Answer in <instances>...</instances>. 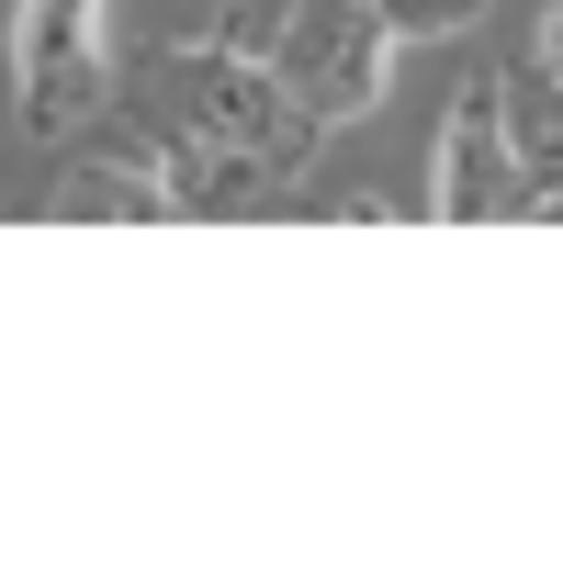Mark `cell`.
<instances>
[{
  "label": "cell",
  "mask_w": 563,
  "mask_h": 563,
  "mask_svg": "<svg viewBox=\"0 0 563 563\" xmlns=\"http://www.w3.org/2000/svg\"><path fill=\"white\" fill-rule=\"evenodd\" d=\"M57 225H169V180H158V147L147 158H79L57 180Z\"/></svg>",
  "instance_id": "obj_6"
},
{
  "label": "cell",
  "mask_w": 563,
  "mask_h": 563,
  "mask_svg": "<svg viewBox=\"0 0 563 563\" xmlns=\"http://www.w3.org/2000/svg\"><path fill=\"white\" fill-rule=\"evenodd\" d=\"M372 12L395 23V45H440V34H462L485 12V0H372Z\"/></svg>",
  "instance_id": "obj_8"
},
{
  "label": "cell",
  "mask_w": 563,
  "mask_h": 563,
  "mask_svg": "<svg viewBox=\"0 0 563 563\" xmlns=\"http://www.w3.org/2000/svg\"><path fill=\"white\" fill-rule=\"evenodd\" d=\"M271 79L294 90L316 124H361L395 79V23L372 0H294L271 34Z\"/></svg>",
  "instance_id": "obj_3"
},
{
  "label": "cell",
  "mask_w": 563,
  "mask_h": 563,
  "mask_svg": "<svg viewBox=\"0 0 563 563\" xmlns=\"http://www.w3.org/2000/svg\"><path fill=\"white\" fill-rule=\"evenodd\" d=\"M496 102H507V147L541 180V203L563 192V79L552 68H496Z\"/></svg>",
  "instance_id": "obj_7"
},
{
  "label": "cell",
  "mask_w": 563,
  "mask_h": 563,
  "mask_svg": "<svg viewBox=\"0 0 563 563\" xmlns=\"http://www.w3.org/2000/svg\"><path fill=\"white\" fill-rule=\"evenodd\" d=\"M541 68L563 79V0H541Z\"/></svg>",
  "instance_id": "obj_9"
},
{
  "label": "cell",
  "mask_w": 563,
  "mask_h": 563,
  "mask_svg": "<svg viewBox=\"0 0 563 563\" xmlns=\"http://www.w3.org/2000/svg\"><path fill=\"white\" fill-rule=\"evenodd\" d=\"M113 0H23L12 12V102L34 135H90L113 102Z\"/></svg>",
  "instance_id": "obj_2"
},
{
  "label": "cell",
  "mask_w": 563,
  "mask_h": 563,
  "mask_svg": "<svg viewBox=\"0 0 563 563\" xmlns=\"http://www.w3.org/2000/svg\"><path fill=\"white\" fill-rule=\"evenodd\" d=\"M158 180H169V214H271L294 192V169L249 147H203V135H158Z\"/></svg>",
  "instance_id": "obj_5"
},
{
  "label": "cell",
  "mask_w": 563,
  "mask_h": 563,
  "mask_svg": "<svg viewBox=\"0 0 563 563\" xmlns=\"http://www.w3.org/2000/svg\"><path fill=\"white\" fill-rule=\"evenodd\" d=\"M147 102H158V135H203V147H249L271 169H316L327 147V124L294 102V90L271 79V57H238V45H169L158 79H147Z\"/></svg>",
  "instance_id": "obj_1"
},
{
  "label": "cell",
  "mask_w": 563,
  "mask_h": 563,
  "mask_svg": "<svg viewBox=\"0 0 563 563\" xmlns=\"http://www.w3.org/2000/svg\"><path fill=\"white\" fill-rule=\"evenodd\" d=\"M530 203H541V180L519 169V147H507V102H496V68H485V79H462L451 113H440L429 214L440 225H507V214H530Z\"/></svg>",
  "instance_id": "obj_4"
}]
</instances>
